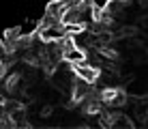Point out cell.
I'll list each match as a JSON object with an SVG mask.
<instances>
[{"instance_id": "6da1fadb", "label": "cell", "mask_w": 148, "mask_h": 129, "mask_svg": "<svg viewBox=\"0 0 148 129\" xmlns=\"http://www.w3.org/2000/svg\"><path fill=\"white\" fill-rule=\"evenodd\" d=\"M71 69H73L75 77H79V80L88 82V84H97V82L101 80V71H99V67L90 65L88 60H84V63H75V65H71Z\"/></svg>"}, {"instance_id": "7a4b0ae2", "label": "cell", "mask_w": 148, "mask_h": 129, "mask_svg": "<svg viewBox=\"0 0 148 129\" xmlns=\"http://www.w3.org/2000/svg\"><path fill=\"white\" fill-rule=\"evenodd\" d=\"M52 112H54L52 106H43L41 108V116H52Z\"/></svg>"}]
</instances>
